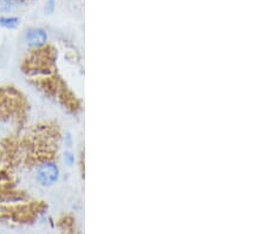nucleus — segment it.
<instances>
[{
  "mask_svg": "<svg viewBox=\"0 0 266 234\" xmlns=\"http://www.w3.org/2000/svg\"><path fill=\"white\" fill-rule=\"evenodd\" d=\"M14 4L12 0H0V13H7L12 10Z\"/></svg>",
  "mask_w": 266,
  "mask_h": 234,
  "instance_id": "obj_4",
  "label": "nucleus"
},
{
  "mask_svg": "<svg viewBox=\"0 0 266 234\" xmlns=\"http://www.w3.org/2000/svg\"><path fill=\"white\" fill-rule=\"evenodd\" d=\"M61 176V169L55 161L45 159L36 167V180L42 187H51Z\"/></svg>",
  "mask_w": 266,
  "mask_h": 234,
  "instance_id": "obj_1",
  "label": "nucleus"
},
{
  "mask_svg": "<svg viewBox=\"0 0 266 234\" xmlns=\"http://www.w3.org/2000/svg\"><path fill=\"white\" fill-rule=\"evenodd\" d=\"M63 161H64V164L69 165H73V162H75V158H73V155L71 153H65L64 156H63Z\"/></svg>",
  "mask_w": 266,
  "mask_h": 234,
  "instance_id": "obj_5",
  "label": "nucleus"
},
{
  "mask_svg": "<svg viewBox=\"0 0 266 234\" xmlns=\"http://www.w3.org/2000/svg\"><path fill=\"white\" fill-rule=\"evenodd\" d=\"M21 24V19L17 17H0V26L7 28V30H14Z\"/></svg>",
  "mask_w": 266,
  "mask_h": 234,
  "instance_id": "obj_3",
  "label": "nucleus"
},
{
  "mask_svg": "<svg viewBox=\"0 0 266 234\" xmlns=\"http://www.w3.org/2000/svg\"><path fill=\"white\" fill-rule=\"evenodd\" d=\"M48 36L47 31L43 30V28H30L25 33V43L32 50H39V48L45 47V45L48 44Z\"/></svg>",
  "mask_w": 266,
  "mask_h": 234,
  "instance_id": "obj_2",
  "label": "nucleus"
},
{
  "mask_svg": "<svg viewBox=\"0 0 266 234\" xmlns=\"http://www.w3.org/2000/svg\"><path fill=\"white\" fill-rule=\"evenodd\" d=\"M55 11V0H48L47 6H45V12L52 13Z\"/></svg>",
  "mask_w": 266,
  "mask_h": 234,
  "instance_id": "obj_6",
  "label": "nucleus"
}]
</instances>
